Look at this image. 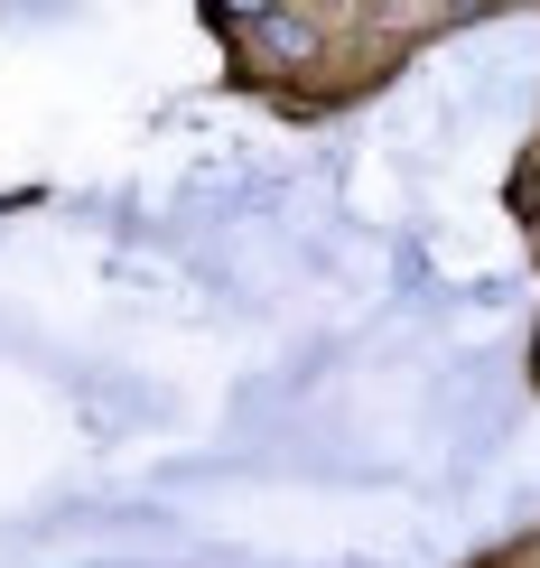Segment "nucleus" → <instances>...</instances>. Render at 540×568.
I'll return each mask as SVG.
<instances>
[{"mask_svg": "<svg viewBox=\"0 0 540 568\" xmlns=\"http://www.w3.org/2000/svg\"><path fill=\"white\" fill-rule=\"evenodd\" d=\"M466 10H476V0H466Z\"/></svg>", "mask_w": 540, "mask_h": 568, "instance_id": "1", "label": "nucleus"}]
</instances>
